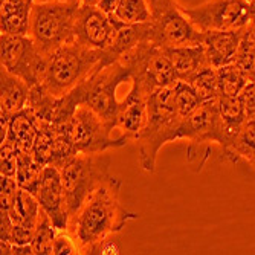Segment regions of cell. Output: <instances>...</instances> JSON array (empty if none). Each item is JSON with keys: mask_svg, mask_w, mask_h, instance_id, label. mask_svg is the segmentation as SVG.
Here are the masks:
<instances>
[{"mask_svg": "<svg viewBox=\"0 0 255 255\" xmlns=\"http://www.w3.org/2000/svg\"><path fill=\"white\" fill-rule=\"evenodd\" d=\"M121 180L110 176L92 191L80 208L78 214L69 222L67 233L80 249V254H100L101 245L112 234L139 219L137 213L128 211L121 203Z\"/></svg>", "mask_w": 255, "mask_h": 255, "instance_id": "6da1fadb", "label": "cell"}, {"mask_svg": "<svg viewBox=\"0 0 255 255\" xmlns=\"http://www.w3.org/2000/svg\"><path fill=\"white\" fill-rule=\"evenodd\" d=\"M127 80H130V72L121 61H115L106 67L98 66L89 78L74 87L69 94L58 98L57 117L69 120L74 117L78 107L87 106L112 130H115L121 107L117 90L121 83Z\"/></svg>", "mask_w": 255, "mask_h": 255, "instance_id": "7a4b0ae2", "label": "cell"}, {"mask_svg": "<svg viewBox=\"0 0 255 255\" xmlns=\"http://www.w3.org/2000/svg\"><path fill=\"white\" fill-rule=\"evenodd\" d=\"M180 118L176 112L174 84L159 89L148 98V121L137 139L139 164L147 173L156 171L159 150L168 142L179 141Z\"/></svg>", "mask_w": 255, "mask_h": 255, "instance_id": "3957f363", "label": "cell"}, {"mask_svg": "<svg viewBox=\"0 0 255 255\" xmlns=\"http://www.w3.org/2000/svg\"><path fill=\"white\" fill-rule=\"evenodd\" d=\"M81 5V0L34 3L28 35L43 54L51 55L63 44L75 41V23Z\"/></svg>", "mask_w": 255, "mask_h": 255, "instance_id": "277c9868", "label": "cell"}, {"mask_svg": "<svg viewBox=\"0 0 255 255\" xmlns=\"http://www.w3.org/2000/svg\"><path fill=\"white\" fill-rule=\"evenodd\" d=\"M104 61L103 49H92L71 41L49 55V66L43 86L57 98L69 94Z\"/></svg>", "mask_w": 255, "mask_h": 255, "instance_id": "5b68a950", "label": "cell"}, {"mask_svg": "<svg viewBox=\"0 0 255 255\" xmlns=\"http://www.w3.org/2000/svg\"><path fill=\"white\" fill-rule=\"evenodd\" d=\"M110 164L112 159L109 154L80 153L69 159L60 168L71 220L78 214L87 196L112 176Z\"/></svg>", "mask_w": 255, "mask_h": 255, "instance_id": "8992f818", "label": "cell"}, {"mask_svg": "<svg viewBox=\"0 0 255 255\" xmlns=\"http://www.w3.org/2000/svg\"><path fill=\"white\" fill-rule=\"evenodd\" d=\"M150 18L148 41L159 48L202 44L200 32L180 9L177 0H147Z\"/></svg>", "mask_w": 255, "mask_h": 255, "instance_id": "52a82bcc", "label": "cell"}, {"mask_svg": "<svg viewBox=\"0 0 255 255\" xmlns=\"http://www.w3.org/2000/svg\"><path fill=\"white\" fill-rule=\"evenodd\" d=\"M120 61L128 69L131 84L139 86L148 95L177 81L165 49L150 41L139 43Z\"/></svg>", "mask_w": 255, "mask_h": 255, "instance_id": "ba28073f", "label": "cell"}, {"mask_svg": "<svg viewBox=\"0 0 255 255\" xmlns=\"http://www.w3.org/2000/svg\"><path fill=\"white\" fill-rule=\"evenodd\" d=\"M0 63L8 72L25 80L29 86L43 84L49 66V55L43 54L29 35H0Z\"/></svg>", "mask_w": 255, "mask_h": 255, "instance_id": "9c48e42d", "label": "cell"}, {"mask_svg": "<svg viewBox=\"0 0 255 255\" xmlns=\"http://www.w3.org/2000/svg\"><path fill=\"white\" fill-rule=\"evenodd\" d=\"M182 12L200 32L237 31L251 25L248 0H205L197 6H182Z\"/></svg>", "mask_w": 255, "mask_h": 255, "instance_id": "30bf717a", "label": "cell"}, {"mask_svg": "<svg viewBox=\"0 0 255 255\" xmlns=\"http://www.w3.org/2000/svg\"><path fill=\"white\" fill-rule=\"evenodd\" d=\"M67 130L77 154L106 153L112 148L126 147L130 142L123 134L117 139L110 137L113 130L87 106L78 107L74 118L67 123Z\"/></svg>", "mask_w": 255, "mask_h": 255, "instance_id": "8fae6325", "label": "cell"}, {"mask_svg": "<svg viewBox=\"0 0 255 255\" xmlns=\"http://www.w3.org/2000/svg\"><path fill=\"white\" fill-rule=\"evenodd\" d=\"M124 25L115 14H107L95 5H81L75 23V41L92 49H107Z\"/></svg>", "mask_w": 255, "mask_h": 255, "instance_id": "7c38bea8", "label": "cell"}, {"mask_svg": "<svg viewBox=\"0 0 255 255\" xmlns=\"http://www.w3.org/2000/svg\"><path fill=\"white\" fill-rule=\"evenodd\" d=\"M223 131L222 120L217 109V98L205 101L179 126V141H190L193 144L214 142L222 145Z\"/></svg>", "mask_w": 255, "mask_h": 255, "instance_id": "4fadbf2b", "label": "cell"}, {"mask_svg": "<svg viewBox=\"0 0 255 255\" xmlns=\"http://www.w3.org/2000/svg\"><path fill=\"white\" fill-rule=\"evenodd\" d=\"M41 210L48 214L58 231H67L69 228V213L66 194L63 187L61 173L54 165H46L43 168L38 190L35 193Z\"/></svg>", "mask_w": 255, "mask_h": 255, "instance_id": "5bb4252c", "label": "cell"}, {"mask_svg": "<svg viewBox=\"0 0 255 255\" xmlns=\"http://www.w3.org/2000/svg\"><path fill=\"white\" fill-rule=\"evenodd\" d=\"M148 98L150 95L139 86L131 84L130 92L121 101L117 128L128 141H137L148 121Z\"/></svg>", "mask_w": 255, "mask_h": 255, "instance_id": "9a60e30c", "label": "cell"}, {"mask_svg": "<svg viewBox=\"0 0 255 255\" xmlns=\"http://www.w3.org/2000/svg\"><path fill=\"white\" fill-rule=\"evenodd\" d=\"M243 34H245V29L203 32L202 46H203L210 64L217 69L229 63H234Z\"/></svg>", "mask_w": 255, "mask_h": 255, "instance_id": "2e32d148", "label": "cell"}, {"mask_svg": "<svg viewBox=\"0 0 255 255\" xmlns=\"http://www.w3.org/2000/svg\"><path fill=\"white\" fill-rule=\"evenodd\" d=\"M168 55L177 81L188 83L203 67L211 66L206 58L202 44L194 46H177V48H164Z\"/></svg>", "mask_w": 255, "mask_h": 255, "instance_id": "e0dca14e", "label": "cell"}, {"mask_svg": "<svg viewBox=\"0 0 255 255\" xmlns=\"http://www.w3.org/2000/svg\"><path fill=\"white\" fill-rule=\"evenodd\" d=\"M31 86L20 77L8 72L2 67L0 71V113L12 117L14 113L28 106Z\"/></svg>", "mask_w": 255, "mask_h": 255, "instance_id": "ac0fdd59", "label": "cell"}, {"mask_svg": "<svg viewBox=\"0 0 255 255\" xmlns=\"http://www.w3.org/2000/svg\"><path fill=\"white\" fill-rule=\"evenodd\" d=\"M34 3L35 0H2L0 6L2 34L28 35Z\"/></svg>", "mask_w": 255, "mask_h": 255, "instance_id": "d6986e66", "label": "cell"}, {"mask_svg": "<svg viewBox=\"0 0 255 255\" xmlns=\"http://www.w3.org/2000/svg\"><path fill=\"white\" fill-rule=\"evenodd\" d=\"M217 109L222 120V150H228L231 144L234 142L240 128L248 120V115L245 110V106L240 100V97H219L217 98Z\"/></svg>", "mask_w": 255, "mask_h": 255, "instance_id": "ffe728a7", "label": "cell"}, {"mask_svg": "<svg viewBox=\"0 0 255 255\" xmlns=\"http://www.w3.org/2000/svg\"><path fill=\"white\" fill-rule=\"evenodd\" d=\"M35 134H37L35 115L29 107H25L11 117L5 139L12 141L20 153H32Z\"/></svg>", "mask_w": 255, "mask_h": 255, "instance_id": "44dd1931", "label": "cell"}, {"mask_svg": "<svg viewBox=\"0 0 255 255\" xmlns=\"http://www.w3.org/2000/svg\"><path fill=\"white\" fill-rule=\"evenodd\" d=\"M6 211L9 213V217L14 225L35 229L40 219L41 206L35 194L18 188L12 199V203Z\"/></svg>", "mask_w": 255, "mask_h": 255, "instance_id": "7402d4cb", "label": "cell"}, {"mask_svg": "<svg viewBox=\"0 0 255 255\" xmlns=\"http://www.w3.org/2000/svg\"><path fill=\"white\" fill-rule=\"evenodd\" d=\"M223 154L233 164L243 159L255 167V117L246 120L234 142L228 150L223 151Z\"/></svg>", "mask_w": 255, "mask_h": 255, "instance_id": "603a6c76", "label": "cell"}, {"mask_svg": "<svg viewBox=\"0 0 255 255\" xmlns=\"http://www.w3.org/2000/svg\"><path fill=\"white\" fill-rule=\"evenodd\" d=\"M217 78L220 97H240L242 90L249 83L246 71L237 63H229L226 66L217 67Z\"/></svg>", "mask_w": 255, "mask_h": 255, "instance_id": "cb8c5ba5", "label": "cell"}, {"mask_svg": "<svg viewBox=\"0 0 255 255\" xmlns=\"http://www.w3.org/2000/svg\"><path fill=\"white\" fill-rule=\"evenodd\" d=\"M44 167L46 165H41L34 157L32 153H20L18 151V167H17V173H15V180L18 183V188L35 194L38 190L40 177H41Z\"/></svg>", "mask_w": 255, "mask_h": 255, "instance_id": "d4e9b609", "label": "cell"}, {"mask_svg": "<svg viewBox=\"0 0 255 255\" xmlns=\"http://www.w3.org/2000/svg\"><path fill=\"white\" fill-rule=\"evenodd\" d=\"M57 228L52 223L51 217L43 210L40 211V219L32 239V249L35 255H51L54 254V240L57 237Z\"/></svg>", "mask_w": 255, "mask_h": 255, "instance_id": "484cf974", "label": "cell"}, {"mask_svg": "<svg viewBox=\"0 0 255 255\" xmlns=\"http://www.w3.org/2000/svg\"><path fill=\"white\" fill-rule=\"evenodd\" d=\"M191 87L196 90V94L202 98V101H211L220 97L219 92V78L217 69L213 66H206L199 71L190 81Z\"/></svg>", "mask_w": 255, "mask_h": 255, "instance_id": "4316f807", "label": "cell"}, {"mask_svg": "<svg viewBox=\"0 0 255 255\" xmlns=\"http://www.w3.org/2000/svg\"><path fill=\"white\" fill-rule=\"evenodd\" d=\"M174 103L176 112L180 118H187L196 109L200 107L203 103L202 98L196 94V90L191 87L190 83L176 81L174 83Z\"/></svg>", "mask_w": 255, "mask_h": 255, "instance_id": "83f0119b", "label": "cell"}, {"mask_svg": "<svg viewBox=\"0 0 255 255\" xmlns=\"http://www.w3.org/2000/svg\"><path fill=\"white\" fill-rule=\"evenodd\" d=\"M120 20L124 23H144L150 18L147 0H121V3L115 12Z\"/></svg>", "mask_w": 255, "mask_h": 255, "instance_id": "f1b7e54d", "label": "cell"}, {"mask_svg": "<svg viewBox=\"0 0 255 255\" xmlns=\"http://www.w3.org/2000/svg\"><path fill=\"white\" fill-rule=\"evenodd\" d=\"M17 167H18V148L12 141H9V139H3L2 141V167H0V174L15 177Z\"/></svg>", "mask_w": 255, "mask_h": 255, "instance_id": "f546056e", "label": "cell"}, {"mask_svg": "<svg viewBox=\"0 0 255 255\" xmlns=\"http://www.w3.org/2000/svg\"><path fill=\"white\" fill-rule=\"evenodd\" d=\"M77 255L80 254V249L71 234H63V231L57 234L54 240V255Z\"/></svg>", "mask_w": 255, "mask_h": 255, "instance_id": "4dcf8cb0", "label": "cell"}, {"mask_svg": "<svg viewBox=\"0 0 255 255\" xmlns=\"http://www.w3.org/2000/svg\"><path fill=\"white\" fill-rule=\"evenodd\" d=\"M18 190V183L12 176H2V193H0V200H2V210H8L12 203V199Z\"/></svg>", "mask_w": 255, "mask_h": 255, "instance_id": "1f68e13d", "label": "cell"}, {"mask_svg": "<svg viewBox=\"0 0 255 255\" xmlns=\"http://www.w3.org/2000/svg\"><path fill=\"white\" fill-rule=\"evenodd\" d=\"M34 233H35V229L20 226V225H12L9 242L12 245H31L34 239Z\"/></svg>", "mask_w": 255, "mask_h": 255, "instance_id": "d6a6232c", "label": "cell"}, {"mask_svg": "<svg viewBox=\"0 0 255 255\" xmlns=\"http://www.w3.org/2000/svg\"><path fill=\"white\" fill-rule=\"evenodd\" d=\"M240 100L245 106L248 118H254L255 117V83L249 81L246 84V87L240 94Z\"/></svg>", "mask_w": 255, "mask_h": 255, "instance_id": "836d02e7", "label": "cell"}, {"mask_svg": "<svg viewBox=\"0 0 255 255\" xmlns=\"http://www.w3.org/2000/svg\"><path fill=\"white\" fill-rule=\"evenodd\" d=\"M121 3V0H100V3L97 5L107 14H115Z\"/></svg>", "mask_w": 255, "mask_h": 255, "instance_id": "e575fe53", "label": "cell"}, {"mask_svg": "<svg viewBox=\"0 0 255 255\" xmlns=\"http://www.w3.org/2000/svg\"><path fill=\"white\" fill-rule=\"evenodd\" d=\"M11 254L12 255H34V249L31 245H12Z\"/></svg>", "mask_w": 255, "mask_h": 255, "instance_id": "d590c367", "label": "cell"}, {"mask_svg": "<svg viewBox=\"0 0 255 255\" xmlns=\"http://www.w3.org/2000/svg\"><path fill=\"white\" fill-rule=\"evenodd\" d=\"M100 254H103V255H107V254H121V249H120L117 245H115L113 242L106 240V242L101 245Z\"/></svg>", "mask_w": 255, "mask_h": 255, "instance_id": "8d00e7d4", "label": "cell"}, {"mask_svg": "<svg viewBox=\"0 0 255 255\" xmlns=\"http://www.w3.org/2000/svg\"><path fill=\"white\" fill-rule=\"evenodd\" d=\"M249 15H251V25H255V0L249 2Z\"/></svg>", "mask_w": 255, "mask_h": 255, "instance_id": "74e56055", "label": "cell"}, {"mask_svg": "<svg viewBox=\"0 0 255 255\" xmlns=\"http://www.w3.org/2000/svg\"><path fill=\"white\" fill-rule=\"evenodd\" d=\"M37 3H43V2H58V0H35Z\"/></svg>", "mask_w": 255, "mask_h": 255, "instance_id": "f35d334b", "label": "cell"}, {"mask_svg": "<svg viewBox=\"0 0 255 255\" xmlns=\"http://www.w3.org/2000/svg\"><path fill=\"white\" fill-rule=\"evenodd\" d=\"M249 29H251V32H252V35L255 38V25H249Z\"/></svg>", "mask_w": 255, "mask_h": 255, "instance_id": "ab89813d", "label": "cell"}, {"mask_svg": "<svg viewBox=\"0 0 255 255\" xmlns=\"http://www.w3.org/2000/svg\"><path fill=\"white\" fill-rule=\"evenodd\" d=\"M248 2H251V0H248Z\"/></svg>", "mask_w": 255, "mask_h": 255, "instance_id": "60d3db41", "label": "cell"}]
</instances>
